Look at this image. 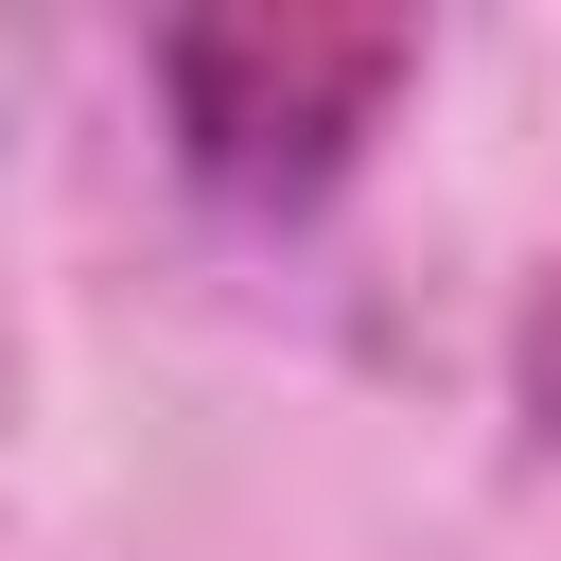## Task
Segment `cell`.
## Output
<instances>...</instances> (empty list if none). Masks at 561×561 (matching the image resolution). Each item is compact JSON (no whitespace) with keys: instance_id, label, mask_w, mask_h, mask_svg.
<instances>
[{"instance_id":"1","label":"cell","mask_w":561,"mask_h":561,"mask_svg":"<svg viewBox=\"0 0 561 561\" xmlns=\"http://www.w3.org/2000/svg\"><path fill=\"white\" fill-rule=\"evenodd\" d=\"M421 70V35L403 18H175L158 35V88H175V158H193V193H228V210H316L351 158H368V123H386V88Z\"/></svg>"}]
</instances>
